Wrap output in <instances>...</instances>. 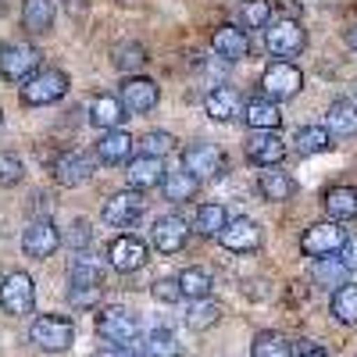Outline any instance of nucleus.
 <instances>
[{
    "instance_id": "19",
    "label": "nucleus",
    "mask_w": 357,
    "mask_h": 357,
    "mask_svg": "<svg viewBox=\"0 0 357 357\" xmlns=\"http://www.w3.org/2000/svg\"><path fill=\"white\" fill-rule=\"evenodd\" d=\"M129 165V186L132 190H154V186H161L165 183V158H151V154H139V158H132V161H126Z\"/></svg>"
},
{
    "instance_id": "17",
    "label": "nucleus",
    "mask_w": 357,
    "mask_h": 357,
    "mask_svg": "<svg viewBox=\"0 0 357 357\" xmlns=\"http://www.w3.org/2000/svg\"><path fill=\"white\" fill-rule=\"evenodd\" d=\"M158 82H151V79H143V75H129L126 79V86H122V104H126V111H132V114H146V111H154L158 107Z\"/></svg>"
},
{
    "instance_id": "28",
    "label": "nucleus",
    "mask_w": 357,
    "mask_h": 357,
    "mask_svg": "<svg viewBox=\"0 0 357 357\" xmlns=\"http://www.w3.org/2000/svg\"><path fill=\"white\" fill-rule=\"evenodd\" d=\"M329 146H333V132L325 126H304V129H296V136H293V151L301 158L321 154V151H329Z\"/></svg>"
},
{
    "instance_id": "15",
    "label": "nucleus",
    "mask_w": 357,
    "mask_h": 357,
    "mask_svg": "<svg viewBox=\"0 0 357 357\" xmlns=\"http://www.w3.org/2000/svg\"><path fill=\"white\" fill-rule=\"evenodd\" d=\"M54 178L61 186H68V190L86 186L89 178H93V161H89L86 154H79V151H65L61 158L54 161Z\"/></svg>"
},
{
    "instance_id": "14",
    "label": "nucleus",
    "mask_w": 357,
    "mask_h": 357,
    "mask_svg": "<svg viewBox=\"0 0 357 357\" xmlns=\"http://www.w3.org/2000/svg\"><path fill=\"white\" fill-rule=\"evenodd\" d=\"M40 65V50L33 43H4V54H0V72H4L8 82L25 79Z\"/></svg>"
},
{
    "instance_id": "6",
    "label": "nucleus",
    "mask_w": 357,
    "mask_h": 357,
    "mask_svg": "<svg viewBox=\"0 0 357 357\" xmlns=\"http://www.w3.org/2000/svg\"><path fill=\"white\" fill-rule=\"evenodd\" d=\"M97 333L107 343H114V347H126V343H132L139 336V321H136V314L129 307H104L97 314Z\"/></svg>"
},
{
    "instance_id": "38",
    "label": "nucleus",
    "mask_w": 357,
    "mask_h": 357,
    "mask_svg": "<svg viewBox=\"0 0 357 357\" xmlns=\"http://www.w3.org/2000/svg\"><path fill=\"white\" fill-rule=\"evenodd\" d=\"M240 22H243V29H268V22H272V4H268V0H243Z\"/></svg>"
},
{
    "instance_id": "42",
    "label": "nucleus",
    "mask_w": 357,
    "mask_h": 357,
    "mask_svg": "<svg viewBox=\"0 0 357 357\" xmlns=\"http://www.w3.org/2000/svg\"><path fill=\"white\" fill-rule=\"evenodd\" d=\"M89 240H93V229H89V222H86V218H75L72 229H68V247H72V250H86Z\"/></svg>"
},
{
    "instance_id": "7",
    "label": "nucleus",
    "mask_w": 357,
    "mask_h": 357,
    "mask_svg": "<svg viewBox=\"0 0 357 357\" xmlns=\"http://www.w3.org/2000/svg\"><path fill=\"white\" fill-rule=\"evenodd\" d=\"M347 243V232L340 229V222H318L311 225L304 236H301V250L307 257H329V254H340Z\"/></svg>"
},
{
    "instance_id": "46",
    "label": "nucleus",
    "mask_w": 357,
    "mask_h": 357,
    "mask_svg": "<svg viewBox=\"0 0 357 357\" xmlns=\"http://www.w3.org/2000/svg\"><path fill=\"white\" fill-rule=\"evenodd\" d=\"M296 357H325V347H314L311 340H301V347H296Z\"/></svg>"
},
{
    "instance_id": "45",
    "label": "nucleus",
    "mask_w": 357,
    "mask_h": 357,
    "mask_svg": "<svg viewBox=\"0 0 357 357\" xmlns=\"http://www.w3.org/2000/svg\"><path fill=\"white\" fill-rule=\"evenodd\" d=\"M29 211H33V218H40V211L50 215V197H47V193H33V204H29Z\"/></svg>"
},
{
    "instance_id": "25",
    "label": "nucleus",
    "mask_w": 357,
    "mask_h": 357,
    "mask_svg": "<svg viewBox=\"0 0 357 357\" xmlns=\"http://www.w3.org/2000/svg\"><path fill=\"white\" fill-rule=\"evenodd\" d=\"M257 190H261V197L264 200H289L293 193H296V183L289 178V172H282L279 165H272V168H264L261 175H257Z\"/></svg>"
},
{
    "instance_id": "34",
    "label": "nucleus",
    "mask_w": 357,
    "mask_h": 357,
    "mask_svg": "<svg viewBox=\"0 0 357 357\" xmlns=\"http://www.w3.org/2000/svg\"><path fill=\"white\" fill-rule=\"evenodd\" d=\"M178 286H183L186 301H207V293H211L215 282L204 268H186V272H178Z\"/></svg>"
},
{
    "instance_id": "3",
    "label": "nucleus",
    "mask_w": 357,
    "mask_h": 357,
    "mask_svg": "<svg viewBox=\"0 0 357 357\" xmlns=\"http://www.w3.org/2000/svg\"><path fill=\"white\" fill-rule=\"evenodd\" d=\"M0 304H4V314L22 318V314H33L36 307V286L29 272H8L4 286H0Z\"/></svg>"
},
{
    "instance_id": "24",
    "label": "nucleus",
    "mask_w": 357,
    "mask_h": 357,
    "mask_svg": "<svg viewBox=\"0 0 357 357\" xmlns=\"http://www.w3.org/2000/svg\"><path fill=\"white\" fill-rule=\"evenodd\" d=\"M54 0H22V25L29 29L33 36H43L54 29Z\"/></svg>"
},
{
    "instance_id": "47",
    "label": "nucleus",
    "mask_w": 357,
    "mask_h": 357,
    "mask_svg": "<svg viewBox=\"0 0 357 357\" xmlns=\"http://www.w3.org/2000/svg\"><path fill=\"white\" fill-rule=\"evenodd\" d=\"M65 11H68V15H75V18H79V15H82V11H86V0H65Z\"/></svg>"
},
{
    "instance_id": "9",
    "label": "nucleus",
    "mask_w": 357,
    "mask_h": 357,
    "mask_svg": "<svg viewBox=\"0 0 357 357\" xmlns=\"http://www.w3.org/2000/svg\"><path fill=\"white\" fill-rule=\"evenodd\" d=\"M183 168L204 183V178H218L222 175L225 158H222V151H218L215 143H193V146H186V151H183Z\"/></svg>"
},
{
    "instance_id": "44",
    "label": "nucleus",
    "mask_w": 357,
    "mask_h": 357,
    "mask_svg": "<svg viewBox=\"0 0 357 357\" xmlns=\"http://www.w3.org/2000/svg\"><path fill=\"white\" fill-rule=\"evenodd\" d=\"M340 257H343V264L350 268V272H357V236H347V243H343Z\"/></svg>"
},
{
    "instance_id": "37",
    "label": "nucleus",
    "mask_w": 357,
    "mask_h": 357,
    "mask_svg": "<svg viewBox=\"0 0 357 357\" xmlns=\"http://www.w3.org/2000/svg\"><path fill=\"white\" fill-rule=\"evenodd\" d=\"M218 318H222V307L215 301H197L193 311L186 314V325H190L193 333H207L211 325H218Z\"/></svg>"
},
{
    "instance_id": "10",
    "label": "nucleus",
    "mask_w": 357,
    "mask_h": 357,
    "mask_svg": "<svg viewBox=\"0 0 357 357\" xmlns=\"http://www.w3.org/2000/svg\"><path fill=\"white\" fill-rule=\"evenodd\" d=\"M222 247L225 250H232V254H250V250H257L261 243H264V232H261V225L254 222V218H232L225 229H222Z\"/></svg>"
},
{
    "instance_id": "22",
    "label": "nucleus",
    "mask_w": 357,
    "mask_h": 357,
    "mask_svg": "<svg viewBox=\"0 0 357 357\" xmlns=\"http://www.w3.org/2000/svg\"><path fill=\"white\" fill-rule=\"evenodd\" d=\"M243 122H247L254 132L279 129V122H282V114H279V100H272V97L247 100V104H243Z\"/></svg>"
},
{
    "instance_id": "30",
    "label": "nucleus",
    "mask_w": 357,
    "mask_h": 357,
    "mask_svg": "<svg viewBox=\"0 0 357 357\" xmlns=\"http://www.w3.org/2000/svg\"><path fill=\"white\" fill-rule=\"evenodd\" d=\"M347 272L350 268L343 264V257L340 254H329V257H314V282L318 286H325V289H340V286H347Z\"/></svg>"
},
{
    "instance_id": "35",
    "label": "nucleus",
    "mask_w": 357,
    "mask_h": 357,
    "mask_svg": "<svg viewBox=\"0 0 357 357\" xmlns=\"http://www.w3.org/2000/svg\"><path fill=\"white\" fill-rule=\"evenodd\" d=\"M225 225H229V215H225L222 204H204L200 211H197V222H193V229L200 236H222Z\"/></svg>"
},
{
    "instance_id": "40",
    "label": "nucleus",
    "mask_w": 357,
    "mask_h": 357,
    "mask_svg": "<svg viewBox=\"0 0 357 357\" xmlns=\"http://www.w3.org/2000/svg\"><path fill=\"white\" fill-rule=\"evenodd\" d=\"M139 146H143V154H151V158H165V154L175 151V136L172 132H146L139 139Z\"/></svg>"
},
{
    "instance_id": "36",
    "label": "nucleus",
    "mask_w": 357,
    "mask_h": 357,
    "mask_svg": "<svg viewBox=\"0 0 357 357\" xmlns=\"http://www.w3.org/2000/svg\"><path fill=\"white\" fill-rule=\"evenodd\" d=\"M333 314L343 325H357V286L354 282H347L333 293Z\"/></svg>"
},
{
    "instance_id": "2",
    "label": "nucleus",
    "mask_w": 357,
    "mask_h": 357,
    "mask_svg": "<svg viewBox=\"0 0 357 357\" xmlns=\"http://www.w3.org/2000/svg\"><path fill=\"white\" fill-rule=\"evenodd\" d=\"M65 93H68V75H65V72H57V68L33 72V75L22 82V104H29V107L57 104Z\"/></svg>"
},
{
    "instance_id": "20",
    "label": "nucleus",
    "mask_w": 357,
    "mask_h": 357,
    "mask_svg": "<svg viewBox=\"0 0 357 357\" xmlns=\"http://www.w3.org/2000/svg\"><path fill=\"white\" fill-rule=\"evenodd\" d=\"M211 47L218 57H225L229 65H236L240 57H247L250 43H247V29L243 25H218L215 36H211Z\"/></svg>"
},
{
    "instance_id": "21",
    "label": "nucleus",
    "mask_w": 357,
    "mask_h": 357,
    "mask_svg": "<svg viewBox=\"0 0 357 357\" xmlns=\"http://www.w3.org/2000/svg\"><path fill=\"white\" fill-rule=\"evenodd\" d=\"M204 111H207L211 122H232V118L243 114V100H240V93H236L232 86H215L211 93H207V100H204Z\"/></svg>"
},
{
    "instance_id": "23",
    "label": "nucleus",
    "mask_w": 357,
    "mask_h": 357,
    "mask_svg": "<svg viewBox=\"0 0 357 357\" xmlns=\"http://www.w3.org/2000/svg\"><path fill=\"white\" fill-rule=\"evenodd\" d=\"M122 118H126V104L118 97H107L100 93L93 104H89V126L100 129V132H111V129H122Z\"/></svg>"
},
{
    "instance_id": "43",
    "label": "nucleus",
    "mask_w": 357,
    "mask_h": 357,
    "mask_svg": "<svg viewBox=\"0 0 357 357\" xmlns=\"http://www.w3.org/2000/svg\"><path fill=\"white\" fill-rule=\"evenodd\" d=\"M22 178V161L15 154H4V161H0V183L4 186H15Z\"/></svg>"
},
{
    "instance_id": "27",
    "label": "nucleus",
    "mask_w": 357,
    "mask_h": 357,
    "mask_svg": "<svg viewBox=\"0 0 357 357\" xmlns=\"http://www.w3.org/2000/svg\"><path fill=\"white\" fill-rule=\"evenodd\" d=\"M325 129L333 136L347 139V136H357V104L350 100H333L329 111H325Z\"/></svg>"
},
{
    "instance_id": "8",
    "label": "nucleus",
    "mask_w": 357,
    "mask_h": 357,
    "mask_svg": "<svg viewBox=\"0 0 357 357\" xmlns=\"http://www.w3.org/2000/svg\"><path fill=\"white\" fill-rule=\"evenodd\" d=\"M57 247H61V232L54 229L50 218H33V222L22 229V250H25L29 257L43 261V257H50Z\"/></svg>"
},
{
    "instance_id": "39",
    "label": "nucleus",
    "mask_w": 357,
    "mask_h": 357,
    "mask_svg": "<svg viewBox=\"0 0 357 357\" xmlns=\"http://www.w3.org/2000/svg\"><path fill=\"white\" fill-rule=\"evenodd\" d=\"M146 350H151V357H178L183 354V347H178L172 329H154L146 336Z\"/></svg>"
},
{
    "instance_id": "33",
    "label": "nucleus",
    "mask_w": 357,
    "mask_h": 357,
    "mask_svg": "<svg viewBox=\"0 0 357 357\" xmlns=\"http://www.w3.org/2000/svg\"><path fill=\"white\" fill-rule=\"evenodd\" d=\"M250 354L254 357H296L293 343L279 333H257L254 343H250Z\"/></svg>"
},
{
    "instance_id": "11",
    "label": "nucleus",
    "mask_w": 357,
    "mask_h": 357,
    "mask_svg": "<svg viewBox=\"0 0 357 357\" xmlns=\"http://www.w3.org/2000/svg\"><path fill=\"white\" fill-rule=\"evenodd\" d=\"M186 240H190V225L178 215H165L151 229V243L158 247V254H178L186 247Z\"/></svg>"
},
{
    "instance_id": "29",
    "label": "nucleus",
    "mask_w": 357,
    "mask_h": 357,
    "mask_svg": "<svg viewBox=\"0 0 357 357\" xmlns=\"http://www.w3.org/2000/svg\"><path fill=\"white\" fill-rule=\"evenodd\" d=\"M161 190H165V197H168L172 204H186V200H193V197H197L200 178H197V175H190L186 168H178V172H168V175H165Z\"/></svg>"
},
{
    "instance_id": "31",
    "label": "nucleus",
    "mask_w": 357,
    "mask_h": 357,
    "mask_svg": "<svg viewBox=\"0 0 357 357\" xmlns=\"http://www.w3.org/2000/svg\"><path fill=\"white\" fill-rule=\"evenodd\" d=\"M321 204H325V211H329L333 222H347V218L357 215V190L354 186H333Z\"/></svg>"
},
{
    "instance_id": "41",
    "label": "nucleus",
    "mask_w": 357,
    "mask_h": 357,
    "mask_svg": "<svg viewBox=\"0 0 357 357\" xmlns=\"http://www.w3.org/2000/svg\"><path fill=\"white\" fill-rule=\"evenodd\" d=\"M151 293H154V301H161V304H178L183 301V286H178V279H158L151 286Z\"/></svg>"
},
{
    "instance_id": "4",
    "label": "nucleus",
    "mask_w": 357,
    "mask_h": 357,
    "mask_svg": "<svg viewBox=\"0 0 357 357\" xmlns=\"http://www.w3.org/2000/svg\"><path fill=\"white\" fill-rule=\"evenodd\" d=\"M264 47L275 57H296L307 47V33L296 18H279L272 22V29H264Z\"/></svg>"
},
{
    "instance_id": "12",
    "label": "nucleus",
    "mask_w": 357,
    "mask_h": 357,
    "mask_svg": "<svg viewBox=\"0 0 357 357\" xmlns=\"http://www.w3.org/2000/svg\"><path fill=\"white\" fill-rule=\"evenodd\" d=\"M107 264L114 268V272H139V268L146 264V247L143 240H136V236H118V240H111L107 247Z\"/></svg>"
},
{
    "instance_id": "49",
    "label": "nucleus",
    "mask_w": 357,
    "mask_h": 357,
    "mask_svg": "<svg viewBox=\"0 0 357 357\" xmlns=\"http://www.w3.org/2000/svg\"><path fill=\"white\" fill-rule=\"evenodd\" d=\"M347 43H350V47H354V50H357V22H354V25H350V29H347Z\"/></svg>"
},
{
    "instance_id": "26",
    "label": "nucleus",
    "mask_w": 357,
    "mask_h": 357,
    "mask_svg": "<svg viewBox=\"0 0 357 357\" xmlns=\"http://www.w3.org/2000/svg\"><path fill=\"white\" fill-rule=\"evenodd\" d=\"M129 154H132V136H129L126 129H111V132H104V136H100V143H97V158H100L104 165H122V161H132Z\"/></svg>"
},
{
    "instance_id": "18",
    "label": "nucleus",
    "mask_w": 357,
    "mask_h": 357,
    "mask_svg": "<svg viewBox=\"0 0 357 357\" xmlns=\"http://www.w3.org/2000/svg\"><path fill=\"white\" fill-rule=\"evenodd\" d=\"M247 158H250L254 165H261V168H272V165H279V161L286 158V143L279 139L275 129L254 132V136L247 139Z\"/></svg>"
},
{
    "instance_id": "5",
    "label": "nucleus",
    "mask_w": 357,
    "mask_h": 357,
    "mask_svg": "<svg viewBox=\"0 0 357 357\" xmlns=\"http://www.w3.org/2000/svg\"><path fill=\"white\" fill-rule=\"evenodd\" d=\"M261 89H264V97H272V100H289V97H296L304 89V75L289 61H275V65L264 68Z\"/></svg>"
},
{
    "instance_id": "48",
    "label": "nucleus",
    "mask_w": 357,
    "mask_h": 357,
    "mask_svg": "<svg viewBox=\"0 0 357 357\" xmlns=\"http://www.w3.org/2000/svg\"><path fill=\"white\" fill-rule=\"evenodd\" d=\"M89 357H126V354L118 350V347H100V350H93Z\"/></svg>"
},
{
    "instance_id": "13",
    "label": "nucleus",
    "mask_w": 357,
    "mask_h": 357,
    "mask_svg": "<svg viewBox=\"0 0 357 357\" xmlns=\"http://www.w3.org/2000/svg\"><path fill=\"white\" fill-rule=\"evenodd\" d=\"M139 215H143V197L136 190H118L104 204V222L114 225V229H129Z\"/></svg>"
},
{
    "instance_id": "1",
    "label": "nucleus",
    "mask_w": 357,
    "mask_h": 357,
    "mask_svg": "<svg viewBox=\"0 0 357 357\" xmlns=\"http://www.w3.org/2000/svg\"><path fill=\"white\" fill-rule=\"evenodd\" d=\"M29 340H33L43 354H65L75 340V321L65 314H40L29 325Z\"/></svg>"
},
{
    "instance_id": "32",
    "label": "nucleus",
    "mask_w": 357,
    "mask_h": 357,
    "mask_svg": "<svg viewBox=\"0 0 357 357\" xmlns=\"http://www.w3.org/2000/svg\"><path fill=\"white\" fill-rule=\"evenodd\" d=\"M111 65L122 75H132V72H139L146 65V50L139 43H132V40H122V43H114V50H111Z\"/></svg>"
},
{
    "instance_id": "16",
    "label": "nucleus",
    "mask_w": 357,
    "mask_h": 357,
    "mask_svg": "<svg viewBox=\"0 0 357 357\" xmlns=\"http://www.w3.org/2000/svg\"><path fill=\"white\" fill-rule=\"evenodd\" d=\"M68 289H104V261L79 250V257L68 264Z\"/></svg>"
}]
</instances>
